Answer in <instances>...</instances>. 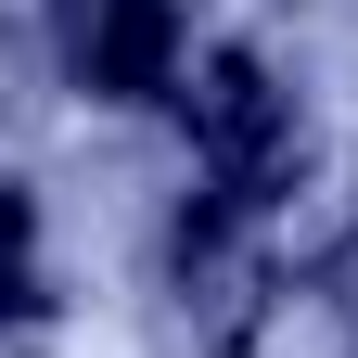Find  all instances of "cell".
<instances>
[{"mask_svg":"<svg viewBox=\"0 0 358 358\" xmlns=\"http://www.w3.org/2000/svg\"><path fill=\"white\" fill-rule=\"evenodd\" d=\"M231 217H243V205H192V217H179V294L205 307L217 345H243V333H256V294H268V268L243 256Z\"/></svg>","mask_w":358,"mask_h":358,"instance_id":"3","label":"cell"},{"mask_svg":"<svg viewBox=\"0 0 358 358\" xmlns=\"http://www.w3.org/2000/svg\"><path fill=\"white\" fill-rule=\"evenodd\" d=\"M179 115H192V154L217 179V205H282L294 179H307V115H294V90L268 77L256 52H205L192 90H179Z\"/></svg>","mask_w":358,"mask_h":358,"instance_id":"1","label":"cell"},{"mask_svg":"<svg viewBox=\"0 0 358 358\" xmlns=\"http://www.w3.org/2000/svg\"><path fill=\"white\" fill-rule=\"evenodd\" d=\"M52 52L90 103H154L179 77V13L166 0H52Z\"/></svg>","mask_w":358,"mask_h":358,"instance_id":"2","label":"cell"},{"mask_svg":"<svg viewBox=\"0 0 358 358\" xmlns=\"http://www.w3.org/2000/svg\"><path fill=\"white\" fill-rule=\"evenodd\" d=\"M320 294H333V320H345V333H358V231H345V243H333V256H320Z\"/></svg>","mask_w":358,"mask_h":358,"instance_id":"5","label":"cell"},{"mask_svg":"<svg viewBox=\"0 0 358 358\" xmlns=\"http://www.w3.org/2000/svg\"><path fill=\"white\" fill-rule=\"evenodd\" d=\"M38 307V217H26V192L0 179V320H26Z\"/></svg>","mask_w":358,"mask_h":358,"instance_id":"4","label":"cell"}]
</instances>
